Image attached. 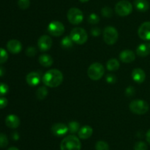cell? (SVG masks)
Returning a JSON list of instances; mask_svg holds the SVG:
<instances>
[{
  "instance_id": "6da1fadb",
  "label": "cell",
  "mask_w": 150,
  "mask_h": 150,
  "mask_svg": "<svg viewBox=\"0 0 150 150\" xmlns=\"http://www.w3.org/2000/svg\"><path fill=\"white\" fill-rule=\"evenodd\" d=\"M63 75L57 69H50L42 76V82L46 86L50 88H57L62 84Z\"/></svg>"
},
{
  "instance_id": "7a4b0ae2",
  "label": "cell",
  "mask_w": 150,
  "mask_h": 150,
  "mask_svg": "<svg viewBox=\"0 0 150 150\" xmlns=\"http://www.w3.org/2000/svg\"><path fill=\"white\" fill-rule=\"evenodd\" d=\"M60 149L61 150H81V144L76 135H70L62 141Z\"/></svg>"
},
{
  "instance_id": "3957f363",
  "label": "cell",
  "mask_w": 150,
  "mask_h": 150,
  "mask_svg": "<svg viewBox=\"0 0 150 150\" xmlns=\"http://www.w3.org/2000/svg\"><path fill=\"white\" fill-rule=\"evenodd\" d=\"M105 73L103 66L100 63H94L89 67L87 71L88 76L92 80H99Z\"/></svg>"
},
{
  "instance_id": "277c9868",
  "label": "cell",
  "mask_w": 150,
  "mask_h": 150,
  "mask_svg": "<svg viewBox=\"0 0 150 150\" xmlns=\"http://www.w3.org/2000/svg\"><path fill=\"white\" fill-rule=\"evenodd\" d=\"M130 110L132 113L138 115H143L147 113L149 106L146 101L142 99H136L130 103Z\"/></svg>"
},
{
  "instance_id": "5b68a950",
  "label": "cell",
  "mask_w": 150,
  "mask_h": 150,
  "mask_svg": "<svg viewBox=\"0 0 150 150\" xmlns=\"http://www.w3.org/2000/svg\"><path fill=\"white\" fill-rule=\"evenodd\" d=\"M70 38L74 43L77 44H83L88 39V35L86 31L81 27L73 28L70 32Z\"/></svg>"
},
{
  "instance_id": "8992f818",
  "label": "cell",
  "mask_w": 150,
  "mask_h": 150,
  "mask_svg": "<svg viewBox=\"0 0 150 150\" xmlns=\"http://www.w3.org/2000/svg\"><path fill=\"white\" fill-rule=\"evenodd\" d=\"M115 11L120 16H127L133 11V4L127 0H121L116 4Z\"/></svg>"
},
{
  "instance_id": "52a82bcc",
  "label": "cell",
  "mask_w": 150,
  "mask_h": 150,
  "mask_svg": "<svg viewBox=\"0 0 150 150\" xmlns=\"http://www.w3.org/2000/svg\"><path fill=\"white\" fill-rule=\"evenodd\" d=\"M118 31L114 26H106L104 29L103 39L108 45H113L115 44L118 40Z\"/></svg>"
},
{
  "instance_id": "ba28073f",
  "label": "cell",
  "mask_w": 150,
  "mask_h": 150,
  "mask_svg": "<svg viewBox=\"0 0 150 150\" xmlns=\"http://www.w3.org/2000/svg\"><path fill=\"white\" fill-rule=\"evenodd\" d=\"M67 19L72 24H79L83 19V14L80 9L72 7L67 12Z\"/></svg>"
},
{
  "instance_id": "9c48e42d",
  "label": "cell",
  "mask_w": 150,
  "mask_h": 150,
  "mask_svg": "<svg viewBox=\"0 0 150 150\" xmlns=\"http://www.w3.org/2000/svg\"><path fill=\"white\" fill-rule=\"evenodd\" d=\"M48 32L53 36H61L64 32V26L62 22L54 21L48 24Z\"/></svg>"
},
{
  "instance_id": "30bf717a",
  "label": "cell",
  "mask_w": 150,
  "mask_h": 150,
  "mask_svg": "<svg viewBox=\"0 0 150 150\" xmlns=\"http://www.w3.org/2000/svg\"><path fill=\"white\" fill-rule=\"evenodd\" d=\"M38 46L40 50L42 51H46L49 50L52 46V40L51 37L46 35H42L38 39Z\"/></svg>"
},
{
  "instance_id": "8fae6325",
  "label": "cell",
  "mask_w": 150,
  "mask_h": 150,
  "mask_svg": "<svg viewBox=\"0 0 150 150\" xmlns=\"http://www.w3.org/2000/svg\"><path fill=\"white\" fill-rule=\"evenodd\" d=\"M138 34L142 40L150 41V21H146L142 24L138 30Z\"/></svg>"
},
{
  "instance_id": "7c38bea8",
  "label": "cell",
  "mask_w": 150,
  "mask_h": 150,
  "mask_svg": "<svg viewBox=\"0 0 150 150\" xmlns=\"http://www.w3.org/2000/svg\"><path fill=\"white\" fill-rule=\"evenodd\" d=\"M69 131L68 126L62 123H56L51 127V132L54 135L61 137L67 133Z\"/></svg>"
},
{
  "instance_id": "4fadbf2b",
  "label": "cell",
  "mask_w": 150,
  "mask_h": 150,
  "mask_svg": "<svg viewBox=\"0 0 150 150\" xmlns=\"http://www.w3.org/2000/svg\"><path fill=\"white\" fill-rule=\"evenodd\" d=\"M7 48L12 54H18L22 49V44L18 40L12 39L7 42Z\"/></svg>"
},
{
  "instance_id": "5bb4252c",
  "label": "cell",
  "mask_w": 150,
  "mask_h": 150,
  "mask_svg": "<svg viewBox=\"0 0 150 150\" xmlns=\"http://www.w3.org/2000/svg\"><path fill=\"white\" fill-rule=\"evenodd\" d=\"M120 59L125 63H130L134 61L136 59L135 53L130 49H125L121 51L120 54Z\"/></svg>"
},
{
  "instance_id": "9a60e30c",
  "label": "cell",
  "mask_w": 150,
  "mask_h": 150,
  "mask_svg": "<svg viewBox=\"0 0 150 150\" xmlns=\"http://www.w3.org/2000/svg\"><path fill=\"white\" fill-rule=\"evenodd\" d=\"M26 82L29 84L30 86H35L40 83L41 80L40 74L37 71L30 72L27 74L26 77Z\"/></svg>"
},
{
  "instance_id": "2e32d148",
  "label": "cell",
  "mask_w": 150,
  "mask_h": 150,
  "mask_svg": "<svg viewBox=\"0 0 150 150\" xmlns=\"http://www.w3.org/2000/svg\"><path fill=\"white\" fill-rule=\"evenodd\" d=\"M132 78L137 83H142L146 79V74L143 69L136 68L132 71Z\"/></svg>"
},
{
  "instance_id": "e0dca14e",
  "label": "cell",
  "mask_w": 150,
  "mask_h": 150,
  "mask_svg": "<svg viewBox=\"0 0 150 150\" xmlns=\"http://www.w3.org/2000/svg\"><path fill=\"white\" fill-rule=\"evenodd\" d=\"M20 119L16 115L10 114L6 117L5 124L9 128L16 129L20 125Z\"/></svg>"
},
{
  "instance_id": "ac0fdd59",
  "label": "cell",
  "mask_w": 150,
  "mask_h": 150,
  "mask_svg": "<svg viewBox=\"0 0 150 150\" xmlns=\"http://www.w3.org/2000/svg\"><path fill=\"white\" fill-rule=\"evenodd\" d=\"M136 54L142 57L149 55L150 54V42L140 44L136 49Z\"/></svg>"
},
{
  "instance_id": "d6986e66",
  "label": "cell",
  "mask_w": 150,
  "mask_h": 150,
  "mask_svg": "<svg viewBox=\"0 0 150 150\" xmlns=\"http://www.w3.org/2000/svg\"><path fill=\"white\" fill-rule=\"evenodd\" d=\"M92 133H93V129L90 126L86 125L80 128L79 131V137L81 139H87L92 136Z\"/></svg>"
},
{
  "instance_id": "ffe728a7",
  "label": "cell",
  "mask_w": 150,
  "mask_h": 150,
  "mask_svg": "<svg viewBox=\"0 0 150 150\" xmlns=\"http://www.w3.org/2000/svg\"><path fill=\"white\" fill-rule=\"evenodd\" d=\"M133 4L136 10L139 12L144 13L147 11L149 8V3L147 0H135Z\"/></svg>"
},
{
  "instance_id": "44dd1931",
  "label": "cell",
  "mask_w": 150,
  "mask_h": 150,
  "mask_svg": "<svg viewBox=\"0 0 150 150\" xmlns=\"http://www.w3.org/2000/svg\"><path fill=\"white\" fill-rule=\"evenodd\" d=\"M38 60H39L40 64L43 67H50L51 66H52L53 63H54L52 57L47 54H44L40 56Z\"/></svg>"
},
{
  "instance_id": "7402d4cb",
  "label": "cell",
  "mask_w": 150,
  "mask_h": 150,
  "mask_svg": "<svg viewBox=\"0 0 150 150\" xmlns=\"http://www.w3.org/2000/svg\"><path fill=\"white\" fill-rule=\"evenodd\" d=\"M106 67L108 71H115L118 70L119 68H120V63H119L118 60L115 58L110 59V60L107 62Z\"/></svg>"
},
{
  "instance_id": "603a6c76",
  "label": "cell",
  "mask_w": 150,
  "mask_h": 150,
  "mask_svg": "<svg viewBox=\"0 0 150 150\" xmlns=\"http://www.w3.org/2000/svg\"><path fill=\"white\" fill-rule=\"evenodd\" d=\"M47 95H48V89L46 87L41 86L38 88L36 91V96L38 99H44L47 96Z\"/></svg>"
},
{
  "instance_id": "cb8c5ba5",
  "label": "cell",
  "mask_w": 150,
  "mask_h": 150,
  "mask_svg": "<svg viewBox=\"0 0 150 150\" xmlns=\"http://www.w3.org/2000/svg\"><path fill=\"white\" fill-rule=\"evenodd\" d=\"M61 45L63 48H71L73 45V41L70 38V36H65L62 39Z\"/></svg>"
},
{
  "instance_id": "d4e9b609",
  "label": "cell",
  "mask_w": 150,
  "mask_h": 150,
  "mask_svg": "<svg viewBox=\"0 0 150 150\" xmlns=\"http://www.w3.org/2000/svg\"><path fill=\"white\" fill-rule=\"evenodd\" d=\"M68 129L71 133H76L80 129V124L77 121H71L68 124Z\"/></svg>"
},
{
  "instance_id": "484cf974",
  "label": "cell",
  "mask_w": 150,
  "mask_h": 150,
  "mask_svg": "<svg viewBox=\"0 0 150 150\" xmlns=\"http://www.w3.org/2000/svg\"><path fill=\"white\" fill-rule=\"evenodd\" d=\"M96 150H109V146L103 141H99L95 144Z\"/></svg>"
},
{
  "instance_id": "4316f807",
  "label": "cell",
  "mask_w": 150,
  "mask_h": 150,
  "mask_svg": "<svg viewBox=\"0 0 150 150\" xmlns=\"http://www.w3.org/2000/svg\"><path fill=\"white\" fill-rule=\"evenodd\" d=\"M101 14L104 17L110 18L113 16V10L109 7H104L101 10Z\"/></svg>"
},
{
  "instance_id": "83f0119b",
  "label": "cell",
  "mask_w": 150,
  "mask_h": 150,
  "mask_svg": "<svg viewBox=\"0 0 150 150\" xmlns=\"http://www.w3.org/2000/svg\"><path fill=\"white\" fill-rule=\"evenodd\" d=\"M88 22L89 24H96L98 22L100 21V18L95 13H91L90 15L88 17Z\"/></svg>"
},
{
  "instance_id": "f1b7e54d",
  "label": "cell",
  "mask_w": 150,
  "mask_h": 150,
  "mask_svg": "<svg viewBox=\"0 0 150 150\" xmlns=\"http://www.w3.org/2000/svg\"><path fill=\"white\" fill-rule=\"evenodd\" d=\"M8 59V54L3 48H0V64L4 63Z\"/></svg>"
},
{
  "instance_id": "f546056e",
  "label": "cell",
  "mask_w": 150,
  "mask_h": 150,
  "mask_svg": "<svg viewBox=\"0 0 150 150\" xmlns=\"http://www.w3.org/2000/svg\"><path fill=\"white\" fill-rule=\"evenodd\" d=\"M18 5L22 10H26L30 5V0H18Z\"/></svg>"
},
{
  "instance_id": "4dcf8cb0",
  "label": "cell",
  "mask_w": 150,
  "mask_h": 150,
  "mask_svg": "<svg viewBox=\"0 0 150 150\" xmlns=\"http://www.w3.org/2000/svg\"><path fill=\"white\" fill-rule=\"evenodd\" d=\"M147 145L143 141H138L134 146V150H147Z\"/></svg>"
},
{
  "instance_id": "1f68e13d",
  "label": "cell",
  "mask_w": 150,
  "mask_h": 150,
  "mask_svg": "<svg viewBox=\"0 0 150 150\" xmlns=\"http://www.w3.org/2000/svg\"><path fill=\"white\" fill-rule=\"evenodd\" d=\"M8 145V139L4 133H0V147L4 148Z\"/></svg>"
},
{
  "instance_id": "d6a6232c",
  "label": "cell",
  "mask_w": 150,
  "mask_h": 150,
  "mask_svg": "<svg viewBox=\"0 0 150 150\" xmlns=\"http://www.w3.org/2000/svg\"><path fill=\"white\" fill-rule=\"evenodd\" d=\"M9 91L8 85H6L5 83L0 82V96L6 95Z\"/></svg>"
},
{
  "instance_id": "836d02e7",
  "label": "cell",
  "mask_w": 150,
  "mask_h": 150,
  "mask_svg": "<svg viewBox=\"0 0 150 150\" xmlns=\"http://www.w3.org/2000/svg\"><path fill=\"white\" fill-rule=\"evenodd\" d=\"M37 53V50L35 47L33 46H29L26 49V54L29 57H33Z\"/></svg>"
},
{
  "instance_id": "e575fe53",
  "label": "cell",
  "mask_w": 150,
  "mask_h": 150,
  "mask_svg": "<svg viewBox=\"0 0 150 150\" xmlns=\"http://www.w3.org/2000/svg\"><path fill=\"white\" fill-rule=\"evenodd\" d=\"M106 81L108 83H111V84H113V83H115L116 82H117V78L116 77V76L114 74H108L106 76Z\"/></svg>"
},
{
  "instance_id": "d590c367",
  "label": "cell",
  "mask_w": 150,
  "mask_h": 150,
  "mask_svg": "<svg viewBox=\"0 0 150 150\" xmlns=\"http://www.w3.org/2000/svg\"><path fill=\"white\" fill-rule=\"evenodd\" d=\"M126 95L128 96H131L134 95L135 94V88L133 86H129L126 88L125 91Z\"/></svg>"
},
{
  "instance_id": "8d00e7d4",
  "label": "cell",
  "mask_w": 150,
  "mask_h": 150,
  "mask_svg": "<svg viewBox=\"0 0 150 150\" xmlns=\"http://www.w3.org/2000/svg\"><path fill=\"white\" fill-rule=\"evenodd\" d=\"M8 104V101L4 97H0V109H3Z\"/></svg>"
},
{
  "instance_id": "74e56055",
  "label": "cell",
  "mask_w": 150,
  "mask_h": 150,
  "mask_svg": "<svg viewBox=\"0 0 150 150\" xmlns=\"http://www.w3.org/2000/svg\"><path fill=\"white\" fill-rule=\"evenodd\" d=\"M91 34H92L93 36H99L101 34V31L98 27H94L91 29Z\"/></svg>"
},
{
  "instance_id": "f35d334b",
  "label": "cell",
  "mask_w": 150,
  "mask_h": 150,
  "mask_svg": "<svg viewBox=\"0 0 150 150\" xmlns=\"http://www.w3.org/2000/svg\"><path fill=\"white\" fill-rule=\"evenodd\" d=\"M12 137H13V138L15 140V141H18L19 138L18 133V132H13V135H12Z\"/></svg>"
},
{
  "instance_id": "ab89813d",
  "label": "cell",
  "mask_w": 150,
  "mask_h": 150,
  "mask_svg": "<svg viewBox=\"0 0 150 150\" xmlns=\"http://www.w3.org/2000/svg\"><path fill=\"white\" fill-rule=\"evenodd\" d=\"M146 141L150 144V129L147 131L146 134Z\"/></svg>"
},
{
  "instance_id": "60d3db41",
  "label": "cell",
  "mask_w": 150,
  "mask_h": 150,
  "mask_svg": "<svg viewBox=\"0 0 150 150\" xmlns=\"http://www.w3.org/2000/svg\"><path fill=\"white\" fill-rule=\"evenodd\" d=\"M4 74H5V69H4V68L0 66V76H3Z\"/></svg>"
},
{
  "instance_id": "b9f144b4",
  "label": "cell",
  "mask_w": 150,
  "mask_h": 150,
  "mask_svg": "<svg viewBox=\"0 0 150 150\" xmlns=\"http://www.w3.org/2000/svg\"><path fill=\"white\" fill-rule=\"evenodd\" d=\"M7 150H19V149L18 148H16V147L13 146V147H10V148H9Z\"/></svg>"
},
{
  "instance_id": "7bdbcfd3",
  "label": "cell",
  "mask_w": 150,
  "mask_h": 150,
  "mask_svg": "<svg viewBox=\"0 0 150 150\" xmlns=\"http://www.w3.org/2000/svg\"><path fill=\"white\" fill-rule=\"evenodd\" d=\"M79 1H80L81 2H82V3H84V2H87L89 0H79Z\"/></svg>"
}]
</instances>
